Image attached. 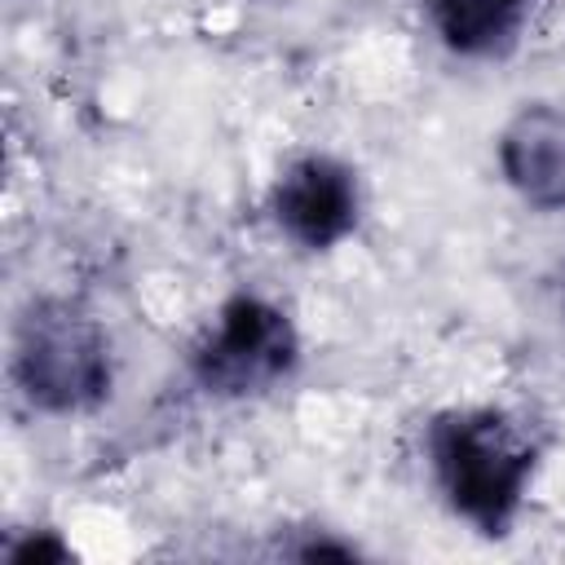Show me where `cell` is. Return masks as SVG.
Listing matches in <instances>:
<instances>
[{
  "label": "cell",
  "mask_w": 565,
  "mask_h": 565,
  "mask_svg": "<svg viewBox=\"0 0 565 565\" xmlns=\"http://www.w3.org/2000/svg\"><path fill=\"white\" fill-rule=\"evenodd\" d=\"M428 468L441 499L477 534L499 539L521 516L539 468V441L494 406H455L428 424Z\"/></svg>",
  "instance_id": "obj_1"
},
{
  "label": "cell",
  "mask_w": 565,
  "mask_h": 565,
  "mask_svg": "<svg viewBox=\"0 0 565 565\" xmlns=\"http://www.w3.org/2000/svg\"><path fill=\"white\" fill-rule=\"evenodd\" d=\"M13 384L44 415H84L110 397L106 327L71 300H35L13 331Z\"/></svg>",
  "instance_id": "obj_2"
},
{
  "label": "cell",
  "mask_w": 565,
  "mask_h": 565,
  "mask_svg": "<svg viewBox=\"0 0 565 565\" xmlns=\"http://www.w3.org/2000/svg\"><path fill=\"white\" fill-rule=\"evenodd\" d=\"M300 362V335L287 309L265 296H230L190 353V371L212 397H256L282 384Z\"/></svg>",
  "instance_id": "obj_3"
},
{
  "label": "cell",
  "mask_w": 565,
  "mask_h": 565,
  "mask_svg": "<svg viewBox=\"0 0 565 565\" xmlns=\"http://www.w3.org/2000/svg\"><path fill=\"white\" fill-rule=\"evenodd\" d=\"M269 212L291 243L309 252H331L358 230V216H362L358 172L344 159L322 150L296 154L269 190Z\"/></svg>",
  "instance_id": "obj_4"
},
{
  "label": "cell",
  "mask_w": 565,
  "mask_h": 565,
  "mask_svg": "<svg viewBox=\"0 0 565 565\" xmlns=\"http://www.w3.org/2000/svg\"><path fill=\"white\" fill-rule=\"evenodd\" d=\"M499 168L521 203L565 212V106L525 102L499 132Z\"/></svg>",
  "instance_id": "obj_5"
},
{
  "label": "cell",
  "mask_w": 565,
  "mask_h": 565,
  "mask_svg": "<svg viewBox=\"0 0 565 565\" xmlns=\"http://www.w3.org/2000/svg\"><path fill=\"white\" fill-rule=\"evenodd\" d=\"M534 0H428L441 44L459 57H503L516 49Z\"/></svg>",
  "instance_id": "obj_6"
},
{
  "label": "cell",
  "mask_w": 565,
  "mask_h": 565,
  "mask_svg": "<svg viewBox=\"0 0 565 565\" xmlns=\"http://www.w3.org/2000/svg\"><path fill=\"white\" fill-rule=\"evenodd\" d=\"M4 556H9V565H62V561H71L75 552H71V543H62L53 530H26Z\"/></svg>",
  "instance_id": "obj_7"
}]
</instances>
